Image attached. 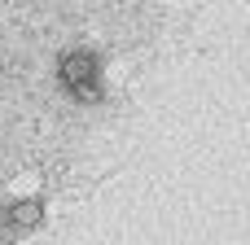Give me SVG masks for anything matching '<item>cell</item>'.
I'll use <instances>...</instances> for the list:
<instances>
[{"label": "cell", "mask_w": 250, "mask_h": 245, "mask_svg": "<svg viewBox=\"0 0 250 245\" xmlns=\"http://www.w3.org/2000/svg\"><path fill=\"white\" fill-rule=\"evenodd\" d=\"M57 79H62V88H66L75 101H92V96L101 92V61H97V53H88V48L62 53Z\"/></svg>", "instance_id": "1"}, {"label": "cell", "mask_w": 250, "mask_h": 245, "mask_svg": "<svg viewBox=\"0 0 250 245\" xmlns=\"http://www.w3.org/2000/svg\"><path fill=\"white\" fill-rule=\"evenodd\" d=\"M40 219H44V206H40L35 197H26V202H13V206L0 215V232H4V237H22V232L40 228Z\"/></svg>", "instance_id": "2"}]
</instances>
